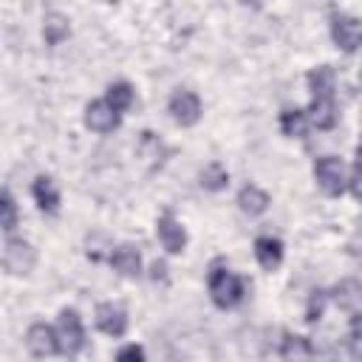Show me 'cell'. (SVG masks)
<instances>
[{
	"label": "cell",
	"instance_id": "1",
	"mask_svg": "<svg viewBox=\"0 0 362 362\" xmlns=\"http://www.w3.org/2000/svg\"><path fill=\"white\" fill-rule=\"evenodd\" d=\"M206 291H209L212 303L226 311V308H235V305L243 300L246 283H243L240 274H235V272L229 269L226 260H215V263L209 266V274H206Z\"/></svg>",
	"mask_w": 362,
	"mask_h": 362
},
{
	"label": "cell",
	"instance_id": "2",
	"mask_svg": "<svg viewBox=\"0 0 362 362\" xmlns=\"http://www.w3.org/2000/svg\"><path fill=\"white\" fill-rule=\"evenodd\" d=\"M311 175L325 195H342L348 189V170L339 156H320L311 167Z\"/></svg>",
	"mask_w": 362,
	"mask_h": 362
},
{
	"label": "cell",
	"instance_id": "3",
	"mask_svg": "<svg viewBox=\"0 0 362 362\" xmlns=\"http://www.w3.org/2000/svg\"><path fill=\"white\" fill-rule=\"evenodd\" d=\"M0 263L8 274L14 277H25L34 272L37 266V249L25 240V238H8L3 243V252H0Z\"/></svg>",
	"mask_w": 362,
	"mask_h": 362
},
{
	"label": "cell",
	"instance_id": "4",
	"mask_svg": "<svg viewBox=\"0 0 362 362\" xmlns=\"http://www.w3.org/2000/svg\"><path fill=\"white\" fill-rule=\"evenodd\" d=\"M57 342H59V354L65 356H76L85 348V325L76 308H62L57 317Z\"/></svg>",
	"mask_w": 362,
	"mask_h": 362
},
{
	"label": "cell",
	"instance_id": "5",
	"mask_svg": "<svg viewBox=\"0 0 362 362\" xmlns=\"http://www.w3.org/2000/svg\"><path fill=\"white\" fill-rule=\"evenodd\" d=\"M328 31H331V40L339 51L345 54H354L362 42V23L354 17V14H345L339 8H331L328 14Z\"/></svg>",
	"mask_w": 362,
	"mask_h": 362
},
{
	"label": "cell",
	"instance_id": "6",
	"mask_svg": "<svg viewBox=\"0 0 362 362\" xmlns=\"http://www.w3.org/2000/svg\"><path fill=\"white\" fill-rule=\"evenodd\" d=\"M167 113H170V119H173L175 124L192 127V124H198L201 116H204V102H201V96H198L195 90H189V88H175V90L170 93V99H167Z\"/></svg>",
	"mask_w": 362,
	"mask_h": 362
},
{
	"label": "cell",
	"instance_id": "7",
	"mask_svg": "<svg viewBox=\"0 0 362 362\" xmlns=\"http://www.w3.org/2000/svg\"><path fill=\"white\" fill-rule=\"evenodd\" d=\"M156 238L167 255H181L187 249V229L170 209L156 218Z\"/></svg>",
	"mask_w": 362,
	"mask_h": 362
},
{
	"label": "cell",
	"instance_id": "8",
	"mask_svg": "<svg viewBox=\"0 0 362 362\" xmlns=\"http://www.w3.org/2000/svg\"><path fill=\"white\" fill-rule=\"evenodd\" d=\"M93 322L96 328L105 334V337H124L127 334V325H130V317H127V308L122 303H99L96 311H93Z\"/></svg>",
	"mask_w": 362,
	"mask_h": 362
},
{
	"label": "cell",
	"instance_id": "9",
	"mask_svg": "<svg viewBox=\"0 0 362 362\" xmlns=\"http://www.w3.org/2000/svg\"><path fill=\"white\" fill-rule=\"evenodd\" d=\"M82 122H85V127L93 130V133H113V130L119 127L122 116H119L105 99H93V102L85 105Z\"/></svg>",
	"mask_w": 362,
	"mask_h": 362
},
{
	"label": "cell",
	"instance_id": "10",
	"mask_svg": "<svg viewBox=\"0 0 362 362\" xmlns=\"http://www.w3.org/2000/svg\"><path fill=\"white\" fill-rule=\"evenodd\" d=\"M25 348L37 359H45V356L59 354V342H57L54 325H48V322H31L28 331H25Z\"/></svg>",
	"mask_w": 362,
	"mask_h": 362
},
{
	"label": "cell",
	"instance_id": "11",
	"mask_svg": "<svg viewBox=\"0 0 362 362\" xmlns=\"http://www.w3.org/2000/svg\"><path fill=\"white\" fill-rule=\"evenodd\" d=\"M31 195H34V204L40 212L45 215H57L59 212V204H62V195H59V187L54 184L51 175H37L34 184H31Z\"/></svg>",
	"mask_w": 362,
	"mask_h": 362
},
{
	"label": "cell",
	"instance_id": "12",
	"mask_svg": "<svg viewBox=\"0 0 362 362\" xmlns=\"http://www.w3.org/2000/svg\"><path fill=\"white\" fill-rule=\"evenodd\" d=\"M235 204H238V209H240L243 215H249V218H260V215L272 206V195H269L266 189H260L257 184H243V187L238 189Z\"/></svg>",
	"mask_w": 362,
	"mask_h": 362
},
{
	"label": "cell",
	"instance_id": "13",
	"mask_svg": "<svg viewBox=\"0 0 362 362\" xmlns=\"http://www.w3.org/2000/svg\"><path fill=\"white\" fill-rule=\"evenodd\" d=\"M107 263H110L113 272L122 274V277H130V280H133V277L141 274V252H139V246H133V243L116 246V249L110 252Z\"/></svg>",
	"mask_w": 362,
	"mask_h": 362
},
{
	"label": "cell",
	"instance_id": "14",
	"mask_svg": "<svg viewBox=\"0 0 362 362\" xmlns=\"http://www.w3.org/2000/svg\"><path fill=\"white\" fill-rule=\"evenodd\" d=\"M305 85H308L311 99H334V90H337V71H334L331 65H314V68L305 74Z\"/></svg>",
	"mask_w": 362,
	"mask_h": 362
},
{
	"label": "cell",
	"instance_id": "15",
	"mask_svg": "<svg viewBox=\"0 0 362 362\" xmlns=\"http://www.w3.org/2000/svg\"><path fill=\"white\" fill-rule=\"evenodd\" d=\"M280 359L283 362H311L314 359V342L303 334L294 331H283L280 339Z\"/></svg>",
	"mask_w": 362,
	"mask_h": 362
},
{
	"label": "cell",
	"instance_id": "16",
	"mask_svg": "<svg viewBox=\"0 0 362 362\" xmlns=\"http://www.w3.org/2000/svg\"><path fill=\"white\" fill-rule=\"evenodd\" d=\"M283 255H286V249H283L280 238H274V235H257L255 238V260L260 263V269L274 272L283 263Z\"/></svg>",
	"mask_w": 362,
	"mask_h": 362
},
{
	"label": "cell",
	"instance_id": "17",
	"mask_svg": "<svg viewBox=\"0 0 362 362\" xmlns=\"http://www.w3.org/2000/svg\"><path fill=\"white\" fill-rule=\"evenodd\" d=\"M136 153L147 164V170H158L164 164V158H167V144L153 130H141L139 144H136Z\"/></svg>",
	"mask_w": 362,
	"mask_h": 362
},
{
	"label": "cell",
	"instance_id": "18",
	"mask_svg": "<svg viewBox=\"0 0 362 362\" xmlns=\"http://www.w3.org/2000/svg\"><path fill=\"white\" fill-rule=\"evenodd\" d=\"M305 116H308V124H314L317 130H334L339 122V107L334 99H311Z\"/></svg>",
	"mask_w": 362,
	"mask_h": 362
},
{
	"label": "cell",
	"instance_id": "19",
	"mask_svg": "<svg viewBox=\"0 0 362 362\" xmlns=\"http://www.w3.org/2000/svg\"><path fill=\"white\" fill-rule=\"evenodd\" d=\"M328 300H334V303H337L342 311H348V314L359 311V303H362V286H359V280H354V277L339 280V283L328 291Z\"/></svg>",
	"mask_w": 362,
	"mask_h": 362
},
{
	"label": "cell",
	"instance_id": "20",
	"mask_svg": "<svg viewBox=\"0 0 362 362\" xmlns=\"http://www.w3.org/2000/svg\"><path fill=\"white\" fill-rule=\"evenodd\" d=\"M68 34H71L68 14H62V11H45V17H42V40H45V45L54 48L62 40H68Z\"/></svg>",
	"mask_w": 362,
	"mask_h": 362
},
{
	"label": "cell",
	"instance_id": "21",
	"mask_svg": "<svg viewBox=\"0 0 362 362\" xmlns=\"http://www.w3.org/2000/svg\"><path fill=\"white\" fill-rule=\"evenodd\" d=\"M133 99H136V90H133V85H130L127 79H116V82H110L107 90H105V102H107L119 116L133 107Z\"/></svg>",
	"mask_w": 362,
	"mask_h": 362
},
{
	"label": "cell",
	"instance_id": "22",
	"mask_svg": "<svg viewBox=\"0 0 362 362\" xmlns=\"http://www.w3.org/2000/svg\"><path fill=\"white\" fill-rule=\"evenodd\" d=\"M308 116H305V110H300V107H286V110H280V133L283 136H288V139H305V133H308Z\"/></svg>",
	"mask_w": 362,
	"mask_h": 362
},
{
	"label": "cell",
	"instance_id": "23",
	"mask_svg": "<svg viewBox=\"0 0 362 362\" xmlns=\"http://www.w3.org/2000/svg\"><path fill=\"white\" fill-rule=\"evenodd\" d=\"M198 184L206 192H223L229 187V170L221 161H209L201 173H198Z\"/></svg>",
	"mask_w": 362,
	"mask_h": 362
},
{
	"label": "cell",
	"instance_id": "24",
	"mask_svg": "<svg viewBox=\"0 0 362 362\" xmlns=\"http://www.w3.org/2000/svg\"><path fill=\"white\" fill-rule=\"evenodd\" d=\"M20 223V206L17 198L11 195L8 187H0V229L3 232H14Z\"/></svg>",
	"mask_w": 362,
	"mask_h": 362
},
{
	"label": "cell",
	"instance_id": "25",
	"mask_svg": "<svg viewBox=\"0 0 362 362\" xmlns=\"http://www.w3.org/2000/svg\"><path fill=\"white\" fill-rule=\"evenodd\" d=\"M325 305H328V291L325 288H311L308 291V300H305V322H320L322 314H325Z\"/></svg>",
	"mask_w": 362,
	"mask_h": 362
},
{
	"label": "cell",
	"instance_id": "26",
	"mask_svg": "<svg viewBox=\"0 0 362 362\" xmlns=\"http://www.w3.org/2000/svg\"><path fill=\"white\" fill-rule=\"evenodd\" d=\"M359 311H354L351 314V325H348V348H351V356L354 359H359V354H362V328H359Z\"/></svg>",
	"mask_w": 362,
	"mask_h": 362
},
{
	"label": "cell",
	"instance_id": "27",
	"mask_svg": "<svg viewBox=\"0 0 362 362\" xmlns=\"http://www.w3.org/2000/svg\"><path fill=\"white\" fill-rule=\"evenodd\" d=\"M113 362H147V356H144V348H141V345L130 342V345H122V348L116 351Z\"/></svg>",
	"mask_w": 362,
	"mask_h": 362
},
{
	"label": "cell",
	"instance_id": "28",
	"mask_svg": "<svg viewBox=\"0 0 362 362\" xmlns=\"http://www.w3.org/2000/svg\"><path fill=\"white\" fill-rule=\"evenodd\" d=\"M150 277H153L156 283H158V280L167 283V263H164V260H156V263L150 266Z\"/></svg>",
	"mask_w": 362,
	"mask_h": 362
}]
</instances>
